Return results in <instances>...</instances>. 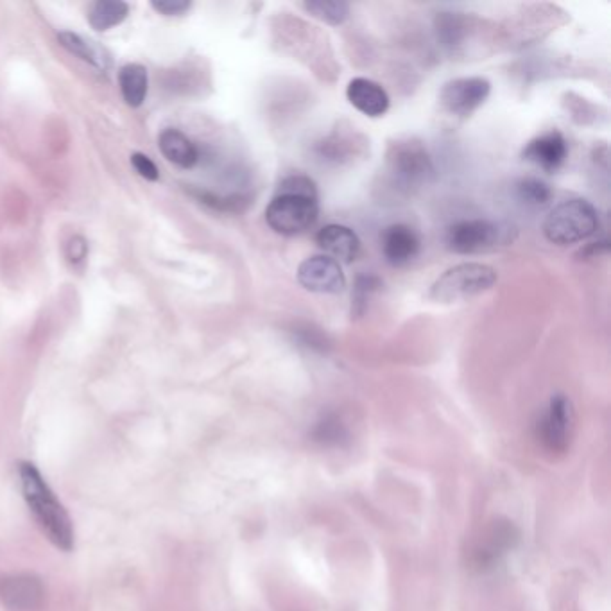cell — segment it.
Returning <instances> with one entry per match:
<instances>
[{
    "instance_id": "obj_1",
    "label": "cell",
    "mask_w": 611,
    "mask_h": 611,
    "mask_svg": "<svg viewBox=\"0 0 611 611\" xmlns=\"http://www.w3.org/2000/svg\"><path fill=\"white\" fill-rule=\"evenodd\" d=\"M18 477L27 508L35 517L36 524L42 529L45 538L60 551H72L76 540L74 524L65 506L45 481L42 472L33 463L22 461L18 465Z\"/></svg>"
},
{
    "instance_id": "obj_3",
    "label": "cell",
    "mask_w": 611,
    "mask_h": 611,
    "mask_svg": "<svg viewBox=\"0 0 611 611\" xmlns=\"http://www.w3.org/2000/svg\"><path fill=\"white\" fill-rule=\"evenodd\" d=\"M386 169L393 183L402 189H418L436 176L431 155L418 138H396L388 146Z\"/></svg>"
},
{
    "instance_id": "obj_10",
    "label": "cell",
    "mask_w": 611,
    "mask_h": 611,
    "mask_svg": "<svg viewBox=\"0 0 611 611\" xmlns=\"http://www.w3.org/2000/svg\"><path fill=\"white\" fill-rule=\"evenodd\" d=\"M572 434V407L563 395L554 396L538 423V438L549 452H565Z\"/></svg>"
},
{
    "instance_id": "obj_5",
    "label": "cell",
    "mask_w": 611,
    "mask_h": 611,
    "mask_svg": "<svg viewBox=\"0 0 611 611\" xmlns=\"http://www.w3.org/2000/svg\"><path fill=\"white\" fill-rule=\"evenodd\" d=\"M319 216L318 198L276 192L275 198L266 208L269 228L278 235H300L310 230Z\"/></svg>"
},
{
    "instance_id": "obj_7",
    "label": "cell",
    "mask_w": 611,
    "mask_h": 611,
    "mask_svg": "<svg viewBox=\"0 0 611 611\" xmlns=\"http://www.w3.org/2000/svg\"><path fill=\"white\" fill-rule=\"evenodd\" d=\"M491 83L486 78H457L445 83L439 103L456 117H470L490 97Z\"/></svg>"
},
{
    "instance_id": "obj_13",
    "label": "cell",
    "mask_w": 611,
    "mask_h": 611,
    "mask_svg": "<svg viewBox=\"0 0 611 611\" xmlns=\"http://www.w3.org/2000/svg\"><path fill=\"white\" fill-rule=\"evenodd\" d=\"M316 242L327 257L343 264H352L361 253V241L357 233L345 224H327L319 230Z\"/></svg>"
},
{
    "instance_id": "obj_26",
    "label": "cell",
    "mask_w": 611,
    "mask_h": 611,
    "mask_svg": "<svg viewBox=\"0 0 611 611\" xmlns=\"http://www.w3.org/2000/svg\"><path fill=\"white\" fill-rule=\"evenodd\" d=\"M131 164L135 167V171H137L142 178H146L149 181L158 180V167H156L155 162L149 158V156L142 155V153H133L131 155Z\"/></svg>"
},
{
    "instance_id": "obj_18",
    "label": "cell",
    "mask_w": 611,
    "mask_h": 611,
    "mask_svg": "<svg viewBox=\"0 0 611 611\" xmlns=\"http://www.w3.org/2000/svg\"><path fill=\"white\" fill-rule=\"evenodd\" d=\"M58 40H60L61 47H65L70 54L78 56L79 60L85 61L90 67L103 70V72L110 67L108 54L101 47H97L92 40H87L85 36L72 33V31H61Z\"/></svg>"
},
{
    "instance_id": "obj_11",
    "label": "cell",
    "mask_w": 611,
    "mask_h": 611,
    "mask_svg": "<svg viewBox=\"0 0 611 611\" xmlns=\"http://www.w3.org/2000/svg\"><path fill=\"white\" fill-rule=\"evenodd\" d=\"M568 144L558 130L545 131L525 146L522 158L545 173H556L567 162Z\"/></svg>"
},
{
    "instance_id": "obj_24",
    "label": "cell",
    "mask_w": 611,
    "mask_h": 611,
    "mask_svg": "<svg viewBox=\"0 0 611 611\" xmlns=\"http://www.w3.org/2000/svg\"><path fill=\"white\" fill-rule=\"evenodd\" d=\"M151 8L165 17H180L192 8V4L189 0H153Z\"/></svg>"
},
{
    "instance_id": "obj_8",
    "label": "cell",
    "mask_w": 611,
    "mask_h": 611,
    "mask_svg": "<svg viewBox=\"0 0 611 611\" xmlns=\"http://www.w3.org/2000/svg\"><path fill=\"white\" fill-rule=\"evenodd\" d=\"M45 601V586L29 572L0 577V604L8 611H38Z\"/></svg>"
},
{
    "instance_id": "obj_17",
    "label": "cell",
    "mask_w": 611,
    "mask_h": 611,
    "mask_svg": "<svg viewBox=\"0 0 611 611\" xmlns=\"http://www.w3.org/2000/svg\"><path fill=\"white\" fill-rule=\"evenodd\" d=\"M119 87H121L122 99L131 108H140L146 103L147 92H149V76L144 65L130 63L122 67L119 72Z\"/></svg>"
},
{
    "instance_id": "obj_19",
    "label": "cell",
    "mask_w": 611,
    "mask_h": 611,
    "mask_svg": "<svg viewBox=\"0 0 611 611\" xmlns=\"http://www.w3.org/2000/svg\"><path fill=\"white\" fill-rule=\"evenodd\" d=\"M439 44L448 51H457L470 35V18L461 13H441L436 18Z\"/></svg>"
},
{
    "instance_id": "obj_25",
    "label": "cell",
    "mask_w": 611,
    "mask_h": 611,
    "mask_svg": "<svg viewBox=\"0 0 611 611\" xmlns=\"http://www.w3.org/2000/svg\"><path fill=\"white\" fill-rule=\"evenodd\" d=\"M65 255L72 266H81L88 257V242L81 235H74L65 248Z\"/></svg>"
},
{
    "instance_id": "obj_9",
    "label": "cell",
    "mask_w": 611,
    "mask_h": 611,
    "mask_svg": "<svg viewBox=\"0 0 611 611\" xmlns=\"http://www.w3.org/2000/svg\"><path fill=\"white\" fill-rule=\"evenodd\" d=\"M298 282L310 293L339 294L345 291L346 276L336 260L327 255H314L298 267Z\"/></svg>"
},
{
    "instance_id": "obj_14",
    "label": "cell",
    "mask_w": 611,
    "mask_h": 611,
    "mask_svg": "<svg viewBox=\"0 0 611 611\" xmlns=\"http://www.w3.org/2000/svg\"><path fill=\"white\" fill-rule=\"evenodd\" d=\"M346 97L355 110L371 119L382 117L389 110L388 92L368 78H353L346 88Z\"/></svg>"
},
{
    "instance_id": "obj_21",
    "label": "cell",
    "mask_w": 611,
    "mask_h": 611,
    "mask_svg": "<svg viewBox=\"0 0 611 611\" xmlns=\"http://www.w3.org/2000/svg\"><path fill=\"white\" fill-rule=\"evenodd\" d=\"M305 11L330 26L343 24L350 15V6L341 0H310L303 2Z\"/></svg>"
},
{
    "instance_id": "obj_15",
    "label": "cell",
    "mask_w": 611,
    "mask_h": 611,
    "mask_svg": "<svg viewBox=\"0 0 611 611\" xmlns=\"http://www.w3.org/2000/svg\"><path fill=\"white\" fill-rule=\"evenodd\" d=\"M357 138H361L359 133L355 131L334 130L330 135L323 138L321 142L316 144L314 151L318 158L327 164L341 165L345 162H350L353 156L361 155L362 147L366 146V140L357 142Z\"/></svg>"
},
{
    "instance_id": "obj_20",
    "label": "cell",
    "mask_w": 611,
    "mask_h": 611,
    "mask_svg": "<svg viewBox=\"0 0 611 611\" xmlns=\"http://www.w3.org/2000/svg\"><path fill=\"white\" fill-rule=\"evenodd\" d=\"M130 15V6L122 0H99L88 11V22L95 31H108L121 26Z\"/></svg>"
},
{
    "instance_id": "obj_16",
    "label": "cell",
    "mask_w": 611,
    "mask_h": 611,
    "mask_svg": "<svg viewBox=\"0 0 611 611\" xmlns=\"http://www.w3.org/2000/svg\"><path fill=\"white\" fill-rule=\"evenodd\" d=\"M158 147L165 156V160L180 169H192L194 165L198 164V147L180 130L169 128V130L162 131V135L158 138Z\"/></svg>"
},
{
    "instance_id": "obj_4",
    "label": "cell",
    "mask_w": 611,
    "mask_h": 611,
    "mask_svg": "<svg viewBox=\"0 0 611 611\" xmlns=\"http://www.w3.org/2000/svg\"><path fill=\"white\" fill-rule=\"evenodd\" d=\"M497 271L479 262H465L450 267L432 284L431 298L438 303L466 302L490 291L497 284Z\"/></svg>"
},
{
    "instance_id": "obj_23",
    "label": "cell",
    "mask_w": 611,
    "mask_h": 611,
    "mask_svg": "<svg viewBox=\"0 0 611 611\" xmlns=\"http://www.w3.org/2000/svg\"><path fill=\"white\" fill-rule=\"evenodd\" d=\"M276 192H287V194H300V196L318 198L316 183L310 180L309 176H303V174H291V176H287V178L282 180Z\"/></svg>"
},
{
    "instance_id": "obj_12",
    "label": "cell",
    "mask_w": 611,
    "mask_h": 611,
    "mask_svg": "<svg viewBox=\"0 0 611 611\" xmlns=\"http://www.w3.org/2000/svg\"><path fill=\"white\" fill-rule=\"evenodd\" d=\"M382 255L388 264L395 267L407 266L418 257L422 241L418 233L407 224H391L382 233Z\"/></svg>"
},
{
    "instance_id": "obj_2",
    "label": "cell",
    "mask_w": 611,
    "mask_h": 611,
    "mask_svg": "<svg viewBox=\"0 0 611 611\" xmlns=\"http://www.w3.org/2000/svg\"><path fill=\"white\" fill-rule=\"evenodd\" d=\"M599 230V214L586 199H568L552 208L543 221V235L556 246L585 241Z\"/></svg>"
},
{
    "instance_id": "obj_22",
    "label": "cell",
    "mask_w": 611,
    "mask_h": 611,
    "mask_svg": "<svg viewBox=\"0 0 611 611\" xmlns=\"http://www.w3.org/2000/svg\"><path fill=\"white\" fill-rule=\"evenodd\" d=\"M518 196L520 199L533 205V207H545L552 199V190L547 183L536 178H525L518 183Z\"/></svg>"
},
{
    "instance_id": "obj_6",
    "label": "cell",
    "mask_w": 611,
    "mask_h": 611,
    "mask_svg": "<svg viewBox=\"0 0 611 611\" xmlns=\"http://www.w3.org/2000/svg\"><path fill=\"white\" fill-rule=\"evenodd\" d=\"M502 241L499 224L486 219H463L448 228L447 248L457 255H475L493 250Z\"/></svg>"
}]
</instances>
